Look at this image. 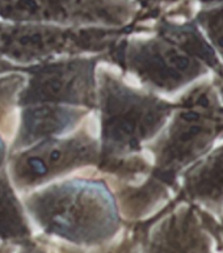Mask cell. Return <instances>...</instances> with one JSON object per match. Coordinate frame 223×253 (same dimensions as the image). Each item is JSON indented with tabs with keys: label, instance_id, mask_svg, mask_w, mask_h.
I'll use <instances>...</instances> for the list:
<instances>
[{
	"label": "cell",
	"instance_id": "cell-1",
	"mask_svg": "<svg viewBox=\"0 0 223 253\" xmlns=\"http://www.w3.org/2000/svg\"><path fill=\"white\" fill-rule=\"evenodd\" d=\"M223 135V106L212 84L204 83L181 98L168 131L156 147V163L163 177L172 181L184 167L206 154Z\"/></svg>",
	"mask_w": 223,
	"mask_h": 253
},
{
	"label": "cell",
	"instance_id": "cell-2",
	"mask_svg": "<svg viewBox=\"0 0 223 253\" xmlns=\"http://www.w3.org/2000/svg\"><path fill=\"white\" fill-rule=\"evenodd\" d=\"M221 64L193 24L168 25L160 37L144 43L135 55L140 78L163 91H174Z\"/></svg>",
	"mask_w": 223,
	"mask_h": 253
},
{
	"label": "cell",
	"instance_id": "cell-3",
	"mask_svg": "<svg viewBox=\"0 0 223 253\" xmlns=\"http://www.w3.org/2000/svg\"><path fill=\"white\" fill-rule=\"evenodd\" d=\"M38 218L50 232L74 242H98L114 228L109 205L93 194L53 197L40 206Z\"/></svg>",
	"mask_w": 223,
	"mask_h": 253
},
{
	"label": "cell",
	"instance_id": "cell-4",
	"mask_svg": "<svg viewBox=\"0 0 223 253\" xmlns=\"http://www.w3.org/2000/svg\"><path fill=\"white\" fill-rule=\"evenodd\" d=\"M146 253H210V239L200 210L182 206L171 212L147 240Z\"/></svg>",
	"mask_w": 223,
	"mask_h": 253
},
{
	"label": "cell",
	"instance_id": "cell-5",
	"mask_svg": "<svg viewBox=\"0 0 223 253\" xmlns=\"http://www.w3.org/2000/svg\"><path fill=\"white\" fill-rule=\"evenodd\" d=\"M185 198L210 209L223 205V146L184 174Z\"/></svg>",
	"mask_w": 223,
	"mask_h": 253
},
{
	"label": "cell",
	"instance_id": "cell-6",
	"mask_svg": "<svg viewBox=\"0 0 223 253\" xmlns=\"http://www.w3.org/2000/svg\"><path fill=\"white\" fill-rule=\"evenodd\" d=\"M89 151L79 142H66L46 146L42 150H36L31 155L23 159L21 166L17 168V173L21 178L33 181L44 177L45 174L63 169L67 166L82 160Z\"/></svg>",
	"mask_w": 223,
	"mask_h": 253
},
{
	"label": "cell",
	"instance_id": "cell-7",
	"mask_svg": "<svg viewBox=\"0 0 223 253\" xmlns=\"http://www.w3.org/2000/svg\"><path fill=\"white\" fill-rule=\"evenodd\" d=\"M72 120L68 110L59 108H42L28 116V128L33 135H45L62 130Z\"/></svg>",
	"mask_w": 223,
	"mask_h": 253
},
{
	"label": "cell",
	"instance_id": "cell-8",
	"mask_svg": "<svg viewBox=\"0 0 223 253\" xmlns=\"http://www.w3.org/2000/svg\"><path fill=\"white\" fill-rule=\"evenodd\" d=\"M27 234V227L15 201L7 192L0 190V235L16 238Z\"/></svg>",
	"mask_w": 223,
	"mask_h": 253
},
{
	"label": "cell",
	"instance_id": "cell-9",
	"mask_svg": "<svg viewBox=\"0 0 223 253\" xmlns=\"http://www.w3.org/2000/svg\"><path fill=\"white\" fill-rule=\"evenodd\" d=\"M197 23L206 32L208 38L223 58V5L200 12Z\"/></svg>",
	"mask_w": 223,
	"mask_h": 253
},
{
	"label": "cell",
	"instance_id": "cell-10",
	"mask_svg": "<svg viewBox=\"0 0 223 253\" xmlns=\"http://www.w3.org/2000/svg\"><path fill=\"white\" fill-rule=\"evenodd\" d=\"M200 214H201V218H202V220H204V224H205V227H206V230L214 231V232H217V234L223 238V218H222V222H221V224H217L216 220L213 219L212 216L209 215V214H206L205 211H201L200 210Z\"/></svg>",
	"mask_w": 223,
	"mask_h": 253
},
{
	"label": "cell",
	"instance_id": "cell-11",
	"mask_svg": "<svg viewBox=\"0 0 223 253\" xmlns=\"http://www.w3.org/2000/svg\"><path fill=\"white\" fill-rule=\"evenodd\" d=\"M216 87H217V92L220 93L221 98H222L223 101V67L220 66V67L217 68L216 71Z\"/></svg>",
	"mask_w": 223,
	"mask_h": 253
},
{
	"label": "cell",
	"instance_id": "cell-12",
	"mask_svg": "<svg viewBox=\"0 0 223 253\" xmlns=\"http://www.w3.org/2000/svg\"><path fill=\"white\" fill-rule=\"evenodd\" d=\"M212 234H214V235H216V238H217V242H218V246H220V248H221V250L223 251V242H222V240H221V238H220V236H218V234H217V232H214V231H213Z\"/></svg>",
	"mask_w": 223,
	"mask_h": 253
},
{
	"label": "cell",
	"instance_id": "cell-13",
	"mask_svg": "<svg viewBox=\"0 0 223 253\" xmlns=\"http://www.w3.org/2000/svg\"><path fill=\"white\" fill-rule=\"evenodd\" d=\"M200 1H202V3L205 4H210V3H220V1H223V0H200Z\"/></svg>",
	"mask_w": 223,
	"mask_h": 253
}]
</instances>
